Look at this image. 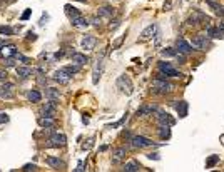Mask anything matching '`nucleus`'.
<instances>
[{"mask_svg": "<svg viewBox=\"0 0 224 172\" xmlns=\"http://www.w3.org/2000/svg\"><path fill=\"white\" fill-rule=\"evenodd\" d=\"M48 145L50 147H64L67 144V137L64 134H59V132H55V134H52L48 137Z\"/></svg>", "mask_w": 224, "mask_h": 172, "instance_id": "1", "label": "nucleus"}, {"mask_svg": "<svg viewBox=\"0 0 224 172\" xmlns=\"http://www.w3.org/2000/svg\"><path fill=\"white\" fill-rule=\"evenodd\" d=\"M53 80L62 83V85H67L70 82V73L65 70V68H60V70H55L53 72Z\"/></svg>", "mask_w": 224, "mask_h": 172, "instance_id": "2", "label": "nucleus"}, {"mask_svg": "<svg viewBox=\"0 0 224 172\" xmlns=\"http://www.w3.org/2000/svg\"><path fill=\"white\" fill-rule=\"evenodd\" d=\"M117 87L122 92H125V94H130L132 92V83H130V78L127 77V75H120L119 78H117Z\"/></svg>", "mask_w": 224, "mask_h": 172, "instance_id": "3", "label": "nucleus"}, {"mask_svg": "<svg viewBox=\"0 0 224 172\" xmlns=\"http://www.w3.org/2000/svg\"><path fill=\"white\" fill-rule=\"evenodd\" d=\"M155 117H157L159 125H169V127H171V125L176 124V119H172L167 112H157V110H155Z\"/></svg>", "mask_w": 224, "mask_h": 172, "instance_id": "4", "label": "nucleus"}, {"mask_svg": "<svg viewBox=\"0 0 224 172\" xmlns=\"http://www.w3.org/2000/svg\"><path fill=\"white\" fill-rule=\"evenodd\" d=\"M159 70H162L167 77H179L181 75V72L176 70L169 62H159Z\"/></svg>", "mask_w": 224, "mask_h": 172, "instance_id": "5", "label": "nucleus"}, {"mask_svg": "<svg viewBox=\"0 0 224 172\" xmlns=\"http://www.w3.org/2000/svg\"><path fill=\"white\" fill-rule=\"evenodd\" d=\"M132 145L134 147H139V149H142V147H149V145H154V142L147 139V137H144V135H134L132 137Z\"/></svg>", "mask_w": 224, "mask_h": 172, "instance_id": "6", "label": "nucleus"}, {"mask_svg": "<svg viewBox=\"0 0 224 172\" xmlns=\"http://www.w3.org/2000/svg\"><path fill=\"white\" fill-rule=\"evenodd\" d=\"M102 68H104V53L97 58V63H95V67H94V73H92V82L97 83L99 82V78H100V73H102Z\"/></svg>", "mask_w": 224, "mask_h": 172, "instance_id": "7", "label": "nucleus"}, {"mask_svg": "<svg viewBox=\"0 0 224 172\" xmlns=\"http://www.w3.org/2000/svg\"><path fill=\"white\" fill-rule=\"evenodd\" d=\"M152 87L154 89H160V92H169L172 89V83H169L165 78H154L152 80Z\"/></svg>", "mask_w": 224, "mask_h": 172, "instance_id": "8", "label": "nucleus"}, {"mask_svg": "<svg viewBox=\"0 0 224 172\" xmlns=\"http://www.w3.org/2000/svg\"><path fill=\"white\" fill-rule=\"evenodd\" d=\"M55 112H57V104H55V100L47 102V104L43 105V109H42L43 117H50V119H53V117H55Z\"/></svg>", "mask_w": 224, "mask_h": 172, "instance_id": "9", "label": "nucleus"}, {"mask_svg": "<svg viewBox=\"0 0 224 172\" xmlns=\"http://www.w3.org/2000/svg\"><path fill=\"white\" fill-rule=\"evenodd\" d=\"M97 45V38L94 35H84L82 37V48L85 50H94Z\"/></svg>", "mask_w": 224, "mask_h": 172, "instance_id": "10", "label": "nucleus"}, {"mask_svg": "<svg viewBox=\"0 0 224 172\" xmlns=\"http://www.w3.org/2000/svg\"><path fill=\"white\" fill-rule=\"evenodd\" d=\"M176 47H177V50L181 52V53H191L194 48L192 45L189 42H186L184 38H177V42H176Z\"/></svg>", "mask_w": 224, "mask_h": 172, "instance_id": "11", "label": "nucleus"}, {"mask_svg": "<svg viewBox=\"0 0 224 172\" xmlns=\"http://www.w3.org/2000/svg\"><path fill=\"white\" fill-rule=\"evenodd\" d=\"M191 45L196 47V48H202V50H206V48L209 47V42H207L206 35H197L196 38H192V43H191Z\"/></svg>", "mask_w": 224, "mask_h": 172, "instance_id": "12", "label": "nucleus"}, {"mask_svg": "<svg viewBox=\"0 0 224 172\" xmlns=\"http://www.w3.org/2000/svg\"><path fill=\"white\" fill-rule=\"evenodd\" d=\"M33 73V70L28 65H18L17 67V75L20 77V78H23V80H25V78H28Z\"/></svg>", "mask_w": 224, "mask_h": 172, "instance_id": "13", "label": "nucleus"}, {"mask_svg": "<svg viewBox=\"0 0 224 172\" xmlns=\"http://www.w3.org/2000/svg\"><path fill=\"white\" fill-rule=\"evenodd\" d=\"M209 20V18L206 17V15H204V13H201V12H196V13H194V15H191V17H189V23H191V25H197V23L199 22H207Z\"/></svg>", "mask_w": 224, "mask_h": 172, "instance_id": "14", "label": "nucleus"}, {"mask_svg": "<svg viewBox=\"0 0 224 172\" xmlns=\"http://www.w3.org/2000/svg\"><path fill=\"white\" fill-rule=\"evenodd\" d=\"M125 154H127V149L125 147H119V149H115L114 152H112V162H119V160H122Z\"/></svg>", "mask_w": 224, "mask_h": 172, "instance_id": "15", "label": "nucleus"}, {"mask_svg": "<svg viewBox=\"0 0 224 172\" xmlns=\"http://www.w3.org/2000/svg\"><path fill=\"white\" fill-rule=\"evenodd\" d=\"M206 33H207L209 37H212V38H224V30H222V28H216V27L209 25Z\"/></svg>", "mask_w": 224, "mask_h": 172, "instance_id": "16", "label": "nucleus"}, {"mask_svg": "<svg viewBox=\"0 0 224 172\" xmlns=\"http://www.w3.org/2000/svg\"><path fill=\"white\" fill-rule=\"evenodd\" d=\"M72 62H74V63H79V65H85V63L89 62V57H87L85 53H77V52H74V53H72Z\"/></svg>", "mask_w": 224, "mask_h": 172, "instance_id": "17", "label": "nucleus"}, {"mask_svg": "<svg viewBox=\"0 0 224 172\" xmlns=\"http://www.w3.org/2000/svg\"><path fill=\"white\" fill-rule=\"evenodd\" d=\"M72 25L74 27H77V28H85L87 25H89V20H87L85 17H82V15H79V17H75V18H72Z\"/></svg>", "mask_w": 224, "mask_h": 172, "instance_id": "18", "label": "nucleus"}, {"mask_svg": "<svg viewBox=\"0 0 224 172\" xmlns=\"http://www.w3.org/2000/svg\"><path fill=\"white\" fill-rule=\"evenodd\" d=\"M2 55L3 57H15L17 55L15 45H3L2 47Z\"/></svg>", "mask_w": 224, "mask_h": 172, "instance_id": "19", "label": "nucleus"}, {"mask_svg": "<svg viewBox=\"0 0 224 172\" xmlns=\"http://www.w3.org/2000/svg\"><path fill=\"white\" fill-rule=\"evenodd\" d=\"M174 105H176V110H177L179 117H186L187 115V102L186 100H181L179 104H174Z\"/></svg>", "mask_w": 224, "mask_h": 172, "instance_id": "20", "label": "nucleus"}, {"mask_svg": "<svg viewBox=\"0 0 224 172\" xmlns=\"http://www.w3.org/2000/svg\"><path fill=\"white\" fill-rule=\"evenodd\" d=\"M47 164L50 165V167H53V169H59V167H64L65 164L62 162L59 157H47Z\"/></svg>", "mask_w": 224, "mask_h": 172, "instance_id": "21", "label": "nucleus"}, {"mask_svg": "<svg viewBox=\"0 0 224 172\" xmlns=\"http://www.w3.org/2000/svg\"><path fill=\"white\" fill-rule=\"evenodd\" d=\"M157 110V107L155 105H144V107H140V109L137 110V115H147V114H152V112Z\"/></svg>", "mask_w": 224, "mask_h": 172, "instance_id": "22", "label": "nucleus"}, {"mask_svg": "<svg viewBox=\"0 0 224 172\" xmlns=\"http://www.w3.org/2000/svg\"><path fill=\"white\" fill-rule=\"evenodd\" d=\"M27 99L30 100V102H33V104H37V102H40L42 100V94L38 90H30L27 94Z\"/></svg>", "mask_w": 224, "mask_h": 172, "instance_id": "23", "label": "nucleus"}, {"mask_svg": "<svg viewBox=\"0 0 224 172\" xmlns=\"http://www.w3.org/2000/svg\"><path fill=\"white\" fill-rule=\"evenodd\" d=\"M139 169H140V165H139L137 160H130V162H127V164L124 165V170L125 172H137Z\"/></svg>", "mask_w": 224, "mask_h": 172, "instance_id": "24", "label": "nucleus"}, {"mask_svg": "<svg viewBox=\"0 0 224 172\" xmlns=\"http://www.w3.org/2000/svg\"><path fill=\"white\" fill-rule=\"evenodd\" d=\"M114 8L112 7H100L99 8V17H109V18H112L114 17Z\"/></svg>", "mask_w": 224, "mask_h": 172, "instance_id": "25", "label": "nucleus"}, {"mask_svg": "<svg viewBox=\"0 0 224 172\" xmlns=\"http://www.w3.org/2000/svg\"><path fill=\"white\" fill-rule=\"evenodd\" d=\"M155 30H157V27L154 25H149V27H145L144 30H142V33H140V35H142V38H149V37H152L154 33H155Z\"/></svg>", "mask_w": 224, "mask_h": 172, "instance_id": "26", "label": "nucleus"}, {"mask_svg": "<svg viewBox=\"0 0 224 172\" xmlns=\"http://www.w3.org/2000/svg\"><path fill=\"white\" fill-rule=\"evenodd\" d=\"M37 122H38V125H40V127H48V129L53 127V124H55L53 119H50V117H40Z\"/></svg>", "mask_w": 224, "mask_h": 172, "instance_id": "27", "label": "nucleus"}, {"mask_svg": "<svg viewBox=\"0 0 224 172\" xmlns=\"http://www.w3.org/2000/svg\"><path fill=\"white\" fill-rule=\"evenodd\" d=\"M65 13H67V17L70 18H75V17H79L80 13H79V10H77L75 7H72V5H65Z\"/></svg>", "mask_w": 224, "mask_h": 172, "instance_id": "28", "label": "nucleus"}, {"mask_svg": "<svg viewBox=\"0 0 224 172\" xmlns=\"http://www.w3.org/2000/svg\"><path fill=\"white\" fill-rule=\"evenodd\" d=\"M159 135H160V139H169V137H171L169 125H159Z\"/></svg>", "mask_w": 224, "mask_h": 172, "instance_id": "29", "label": "nucleus"}, {"mask_svg": "<svg viewBox=\"0 0 224 172\" xmlns=\"http://www.w3.org/2000/svg\"><path fill=\"white\" fill-rule=\"evenodd\" d=\"M45 95H47L50 100H57L60 94H59V90H57V89H52V87H48V89L45 90Z\"/></svg>", "mask_w": 224, "mask_h": 172, "instance_id": "30", "label": "nucleus"}, {"mask_svg": "<svg viewBox=\"0 0 224 172\" xmlns=\"http://www.w3.org/2000/svg\"><path fill=\"white\" fill-rule=\"evenodd\" d=\"M0 95H2L3 99H12L13 97L12 89H8V87H2V89H0Z\"/></svg>", "mask_w": 224, "mask_h": 172, "instance_id": "31", "label": "nucleus"}, {"mask_svg": "<svg viewBox=\"0 0 224 172\" xmlns=\"http://www.w3.org/2000/svg\"><path fill=\"white\" fill-rule=\"evenodd\" d=\"M217 162H219V155H211V157L206 160V167H207V169H211V167H214Z\"/></svg>", "mask_w": 224, "mask_h": 172, "instance_id": "32", "label": "nucleus"}, {"mask_svg": "<svg viewBox=\"0 0 224 172\" xmlns=\"http://www.w3.org/2000/svg\"><path fill=\"white\" fill-rule=\"evenodd\" d=\"M80 67H82V65H79V63H72V65H67V67H65V70L72 75V73L80 72Z\"/></svg>", "mask_w": 224, "mask_h": 172, "instance_id": "33", "label": "nucleus"}, {"mask_svg": "<svg viewBox=\"0 0 224 172\" xmlns=\"http://www.w3.org/2000/svg\"><path fill=\"white\" fill-rule=\"evenodd\" d=\"M162 57H176L177 55V52H176V48H171V47H167V48H164L162 52Z\"/></svg>", "mask_w": 224, "mask_h": 172, "instance_id": "34", "label": "nucleus"}, {"mask_svg": "<svg viewBox=\"0 0 224 172\" xmlns=\"http://www.w3.org/2000/svg\"><path fill=\"white\" fill-rule=\"evenodd\" d=\"M0 33H3V35H12L13 30L10 27H5V25H0Z\"/></svg>", "mask_w": 224, "mask_h": 172, "instance_id": "35", "label": "nucleus"}, {"mask_svg": "<svg viewBox=\"0 0 224 172\" xmlns=\"http://www.w3.org/2000/svg\"><path fill=\"white\" fill-rule=\"evenodd\" d=\"M22 170H25V172H30V170H37V165L35 164H25L22 167Z\"/></svg>", "mask_w": 224, "mask_h": 172, "instance_id": "36", "label": "nucleus"}, {"mask_svg": "<svg viewBox=\"0 0 224 172\" xmlns=\"http://www.w3.org/2000/svg\"><path fill=\"white\" fill-rule=\"evenodd\" d=\"M7 78H8L7 70H5V68H0V82H5Z\"/></svg>", "mask_w": 224, "mask_h": 172, "instance_id": "37", "label": "nucleus"}, {"mask_svg": "<svg viewBox=\"0 0 224 172\" xmlns=\"http://www.w3.org/2000/svg\"><path fill=\"white\" fill-rule=\"evenodd\" d=\"M8 122V115L5 112H0V124H7Z\"/></svg>", "mask_w": 224, "mask_h": 172, "instance_id": "38", "label": "nucleus"}, {"mask_svg": "<svg viewBox=\"0 0 224 172\" xmlns=\"http://www.w3.org/2000/svg\"><path fill=\"white\" fill-rule=\"evenodd\" d=\"M124 38H125V35H122V37H120V38H117V40H115V42H114V48H119L120 45H122Z\"/></svg>", "mask_w": 224, "mask_h": 172, "instance_id": "39", "label": "nucleus"}, {"mask_svg": "<svg viewBox=\"0 0 224 172\" xmlns=\"http://www.w3.org/2000/svg\"><path fill=\"white\" fill-rule=\"evenodd\" d=\"M30 13H32V8H27V10L22 13V17H20V18H22V20H27V18L30 17Z\"/></svg>", "mask_w": 224, "mask_h": 172, "instance_id": "40", "label": "nucleus"}, {"mask_svg": "<svg viewBox=\"0 0 224 172\" xmlns=\"http://www.w3.org/2000/svg\"><path fill=\"white\" fill-rule=\"evenodd\" d=\"M5 63H7V67H13L15 65V60H13V57H7Z\"/></svg>", "mask_w": 224, "mask_h": 172, "instance_id": "41", "label": "nucleus"}, {"mask_svg": "<svg viewBox=\"0 0 224 172\" xmlns=\"http://www.w3.org/2000/svg\"><path fill=\"white\" fill-rule=\"evenodd\" d=\"M27 40H32V42L37 40V35H35L33 32H28V33H27Z\"/></svg>", "mask_w": 224, "mask_h": 172, "instance_id": "42", "label": "nucleus"}, {"mask_svg": "<svg viewBox=\"0 0 224 172\" xmlns=\"http://www.w3.org/2000/svg\"><path fill=\"white\" fill-rule=\"evenodd\" d=\"M92 25L99 27L100 25V17H94V18H92Z\"/></svg>", "mask_w": 224, "mask_h": 172, "instance_id": "43", "label": "nucleus"}, {"mask_svg": "<svg viewBox=\"0 0 224 172\" xmlns=\"http://www.w3.org/2000/svg\"><path fill=\"white\" fill-rule=\"evenodd\" d=\"M119 25H120V20H117V18H115V20H114V23L110 22V25H109V27H110V28H117Z\"/></svg>", "mask_w": 224, "mask_h": 172, "instance_id": "44", "label": "nucleus"}, {"mask_svg": "<svg viewBox=\"0 0 224 172\" xmlns=\"http://www.w3.org/2000/svg\"><path fill=\"white\" fill-rule=\"evenodd\" d=\"M149 159H154V160H159V155L157 154H147Z\"/></svg>", "mask_w": 224, "mask_h": 172, "instance_id": "45", "label": "nucleus"}, {"mask_svg": "<svg viewBox=\"0 0 224 172\" xmlns=\"http://www.w3.org/2000/svg\"><path fill=\"white\" fill-rule=\"evenodd\" d=\"M75 170H77V172H82V170H84V165H82V162H79V165H77Z\"/></svg>", "mask_w": 224, "mask_h": 172, "instance_id": "46", "label": "nucleus"}, {"mask_svg": "<svg viewBox=\"0 0 224 172\" xmlns=\"http://www.w3.org/2000/svg\"><path fill=\"white\" fill-rule=\"evenodd\" d=\"M176 57H177V60H179V62H184V60H186V57H184V55H179V53H177Z\"/></svg>", "mask_w": 224, "mask_h": 172, "instance_id": "47", "label": "nucleus"}, {"mask_svg": "<svg viewBox=\"0 0 224 172\" xmlns=\"http://www.w3.org/2000/svg\"><path fill=\"white\" fill-rule=\"evenodd\" d=\"M79 2H85V0H79Z\"/></svg>", "mask_w": 224, "mask_h": 172, "instance_id": "48", "label": "nucleus"}]
</instances>
